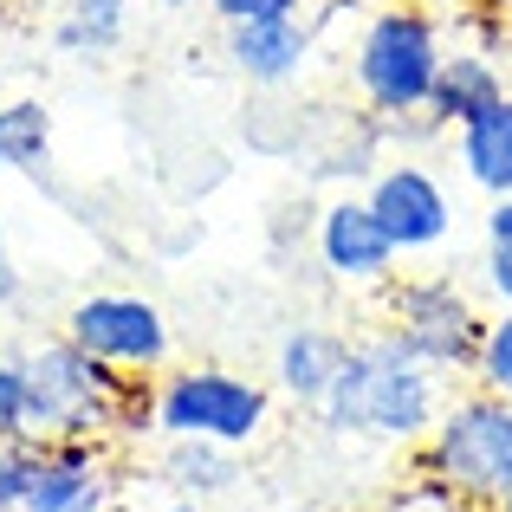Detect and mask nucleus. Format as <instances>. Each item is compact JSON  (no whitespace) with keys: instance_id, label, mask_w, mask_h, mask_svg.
I'll return each instance as SVG.
<instances>
[{"instance_id":"nucleus-1","label":"nucleus","mask_w":512,"mask_h":512,"mask_svg":"<svg viewBox=\"0 0 512 512\" xmlns=\"http://www.w3.org/2000/svg\"><path fill=\"white\" fill-rule=\"evenodd\" d=\"M441 370H428L402 338L370 331L350 344L338 383L325 396V422L331 435H357V441H389V448H422L428 428L441 415Z\"/></svg>"},{"instance_id":"nucleus-2","label":"nucleus","mask_w":512,"mask_h":512,"mask_svg":"<svg viewBox=\"0 0 512 512\" xmlns=\"http://www.w3.org/2000/svg\"><path fill=\"white\" fill-rule=\"evenodd\" d=\"M441 59H448L441 13L428 0H396V7H376L363 20L357 46H350V78L383 124H422Z\"/></svg>"},{"instance_id":"nucleus-3","label":"nucleus","mask_w":512,"mask_h":512,"mask_svg":"<svg viewBox=\"0 0 512 512\" xmlns=\"http://www.w3.org/2000/svg\"><path fill=\"white\" fill-rule=\"evenodd\" d=\"M422 474L441 480L461 506L493 512L512 493V402L487 389L441 402L422 441Z\"/></svg>"},{"instance_id":"nucleus-4","label":"nucleus","mask_w":512,"mask_h":512,"mask_svg":"<svg viewBox=\"0 0 512 512\" xmlns=\"http://www.w3.org/2000/svg\"><path fill=\"white\" fill-rule=\"evenodd\" d=\"M383 331L409 344L428 370L474 376L487 312L467 299V286L454 273H409V279H389L383 286Z\"/></svg>"},{"instance_id":"nucleus-5","label":"nucleus","mask_w":512,"mask_h":512,"mask_svg":"<svg viewBox=\"0 0 512 512\" xmlns=\"http://www.w3.org/2000/svg\"><path fill=\"white\" fill-rule=\"evenodd\" d=\"M273 422V396L266 383L240 370H169L156 383V435L163 441H221V448H247L260 441V428Z\"/></svg>"},{"instance_id":"nucleus-6","label":"nucleus","mask_w":512,"mask_h":512,"mask_svg":"<svg viewBox=\"0 0 512 512\" xmlns=\"http://www.w3.org/2000/svg\"><path fill=\"white\" fill-rule=\"evenodd\" d=\"M65 338L130 376H150L169 363V318L156 299H137V292H91V299H78L72 318H65Z\"/></svg>"},{"instance_id":"nucleus-7","label":"nucleus","mask_w":512,"mask_h":512,"mask_svg":"<svg viewBox=\"0 0 512 512\" xmlns=\"http://www.w3.org/2000/svg\"><path fill=\"white\" fill-rule=\"evenodd\" d=\"M363 201H370L376 221L389 227V240H396L402 260H409V253H435L441 240L454 234V201H448V188H441V175L428 163L376 169L370 188H363Z\"/></svg>"},{"instance_id":"nucleus-8","label":"nucleus","mask_w":512,"mask_h":512,"mask_svg":"<svg viewBox=\"0 0 512 512\" xmlns=\"http://www.w3.org/2000/svg\"><path fill=\"white\" fill-rule=\"evenodd\" d=\"M396 240L376 221V208L363 195H338L318 214V266L338 286H389L396 279Z\"/></svg>"},{"instance_id":"nucleus-9","label":"nucleus","mask_w":512,"mask_h":512,"mask_svg":"<svg viewBox=\"0 0 512 512\" xmlns=\"http://www.w3.org/2000/svg\"><path fill=\"white\" fill-rule=\"evenodd\" d=\"M117 474L104 461V441H46L39 448V474L20 512H111Z\"/></svg>"},{"instance_id":"nucleus-10","label":"nucleus","mask_w":512,"mask_h":512,"mask_svg":"<svg viewBox=\"0 0 512 512\" xmlns=\"http://www.w3.org/2000/svg\"><path fill=\"white\" fill-rule=\"evenodd\" d=\"M227 59L247 85H292L312 59V20L279 13V20H240L227 26Z\"/></svg>"},{"instance_id":"nucleus-11","label":"nucleus","mask_w":512,"mask_h":512,"mask_svg":"<svg viewBox=\"0 0 512 512\" xmlns=\"http://www.w3.org/2000/svg\"><path fill=\"white\" fill-rule=\"evenodd\" d=\"M344 357H350V338H338V331H325V325H292L273 350V383L286 389L292 402H305V409H325Z\"/></svg>"},{"instance_id":"nucleus-12","label":"nucleus","mask_w":512,"mask_h":512,"mask_svg":"<svg viewBox=\"0 0 512 512\" xmlns=\"http://www.w3.org/2000/svg\"><path fill=\"white\" fill-rule=\"evenodd\" d=\"M454 163L487 201L512 195V91H500L487 111H474L454 130Z\"/></svg>"},{"instance_id":"nucleus-13","label":"nucleus","mask_w":512,"mask_h":512,"mask_svg":"<svg viewBox=\"0 0 512 512\" xmlns=\"http://www.w3.org/2000/svg\"><path fill=\"white\" fill-rule=\"evenodd\" d=\"M500 91H506V78L487 52H448V59H441V78H435V98H428V124L461 130L467 117L487 111Z\"/></svg>"},{"instance_id":"nucleus-14","label":"nucleus","mask_w":512,"mask_h":512,"mask_svg":"<svg viewBox=\"0 0 512 512\" xmlns=\"http://www.w3.org/2000/svg\"><path fill=\"white\" fill-rule=\"evenodd\" d=\"M124 33H130V0H72V7H65V20L52 26L59 52H85V59L111 52Z\"/></svg>"},{"instance_id":"nucleus-15","label":"nucleus","mask_w":512,"mask_h":512,"mask_svg":"<svg viewBox=\"0 0 512 512\" xmlns=\"http://www.w3.org/2000/svg\"><path fill=\"white\" fill-rule=\"evenodd\" d=\"M52 156V117L39 111L33 98L20 104H0V175L20 169V175H39Z\"/></svg>"},{"instance_id":"nucleus-16","label":"nucleus","mask_w":512,"mask_h":512,"mask_svg":"<svg viewBox=\"0 0 512 512\" xmlns=\"http://www.w3.org/2000/svg\"><path fill=\"white\" fill-rule=\"evenodd\" d=\"M169 480L182 487V500L234 487V448H221V441H169Z\"/></svg>"},{"instance_id":"nucleus-17","label":"nucleus","mask_w":512,"mask_h":512,"mask_svg":"<svg viewBox=\"0 0 512 512\" xmlns=\"http://www.w3.org/2000/svg\"><path fill=\"white\" fill-rule=\"evenodd\" d=\"M480 279L500 305H512V195H500L487 208V227H480Z\"/></svg>"},{"instance_id":"nucleus-18","label":"nucleus","mask_w":512,"mask_h":512,"mask_svg":"<svg viewBox=\"0 0 512 512\" xmlns=\"http://www.w3.org/2000/svg\"><path fill=\"white\" fill-rule=\"evenodd\" d=\"M474 389H487V396H506V402H512V305H500V312L487 318V331H480Z\"/></svg>"},{"instance_id":"nucleus-19","label":"nucleus","mask_w":512,"mask_h":512,"mask_svg":"<svg viewBox=\"0 0 512 512\" xmlns=\"http://www.w3.org/2000/svg\"><path fill=\"white\" fill-rule=\"evenodd\" d=\"M39 448L46 441H0V512H20L39 474Z\"/></svg>"},{"instance_id":"nucleus-20","label":"nucleus","mask_w":512,"mask_h":512,"mask_svg":"<svg viewBox=\"0 0 512 512\" xmlns=\"http://www.w3.org/2000/svg\"><path fill=\"white\" fill-rule=\"evenodd\" d=\"M26 357H0V441H33L26 435Z\"/></svg>"},{"instance_id":"nucleus-21","label":"nucleus","mask_w":512,"mask_h":512,"mask_svg":"<svg viewBox=\"0 0 512 512\" xmlns=\"http://www.w3.org/2000/svg\"><path fill=\"white\" fill-rule=\"evenodd\" d=\"M221 13V26H240V20H279V13H305V0H208Z\"/></svg>"},{"instance_id":"nucleus-22","label":"nucleus","mask_w":512,"mask_h":512,"mask_svg":"<svg viewBox=\"0 0 512 512\" xmlns=\"http://www.w3.org/2000/svg\"><path fill=\"white\" fill-rule=\"evenodd\" d=\"M13 292H20V273H13V260L0 253V299H13Z\"/></svg>"},{"instance_id":"nucleus-23","label":"nucleus","mask_w":512,"mask_h":512,"mask_svg":"<svg viewBox=\"0 0 512 512\" xmlns=\"http://www.w3.org/2000/svg\"><path fill=\"white\" fill-rule=\"evenodd\" d=\"M163 512H208L201 500H175V506H163Z\"/></svg>"},{"instance_id":"nucleus-24","label":"nucleus","mask_w":512,"mask_h":512,"mask_svg":"<svg viewBox=\"0 0 512 512\" xmlns=\"http://www.w3.org/2000/svg\"><path fill=\"white\" fill-rule=\"evenodd\" d=\"M156 7H195V0H156Z\"/></svg>"},{"instance_id":"nucleus-25","label":"nucleus","mask_w":512,"mask_h":512,"mask_svg":"<svg viewBox=\"0 0 512 512\" xmlns=\"http://www.w3.org/2000/svg\"><path fill=\"white\" fill-rule=\"evenodd\" d=\"M493 512H512V493H506V500H500V506H493Z\"/></svg>"},{"instance_id":"nucleus-26","label":"nucleus","mask_w":512,"mask_h":512,"mask_svg":"<svg viewBox=\"0 0 512 512\" xmlns=\"http://www.w3.org/2000/svg\"><path fill=\"white\" fill-rule=\"evenodd\" d=\"M370 7H396V0H370Z\"/></svg>"}]
</instances>
